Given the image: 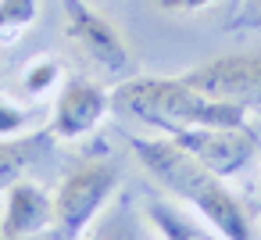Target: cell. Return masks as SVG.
Instances as JSON below:
<instances>
[{
    "label": "cell",
    "instance_id": "13",
    "mask_svg": "<svg viewBox=\"0 0 261 240\" xmlns=\"http://www.w3.org/2000/svg\"><path fill=\"white\" fill-rule=\"evenodd\" d=\"M29 118H33L29 108H18V104L0 97V140H15L18 133H25Z\"/></svg>",
    "mask_w": 261,
    "mask_h": 240
},
{
    "label": "cell",
    "instance_id": "1",
    "mask_svg": "<svg viewBox=\"0 0 261 240\" xmlns=\"http://www.w3.org/2000/svg\"><path fill=\"white\" fill-rule=\"evenodd\" d=\"M133 154L168 194L193 204L197 215L225 240H257L254 219L229 190V183L207 172L182 143L172 136H133Z\"/></svg>",
    "mask_w": 261,
    "mask_h": 240
},
{
    "label": "cell",
    "instance_id": "15",
    "mask_svg": "<svg viewBox=\"0 0 261 240\" xmlns=\"http://www.w3.org/2000/svg\"><path fill=\"white\" fill-rule=\"evenodd\" d=\"M161 8H168V11H200V8H207L211 0H158Z\"/></svg>",
    "mask_w": 261,
    "mask_h": 240
},
{
    "label": "cell",
    "instance_id": "8",
    "mask_svg": "<svg viewBox=\"0 0 261 240\" xmlns=\"http://www.w3.org/2000/svg\"><path fill=\"white\" fill-rule=\"evenodd\" d=\"M54 197L33 179H15L4 194L0 215V240H33L54 233Z\"/></svg>",
    "mask_w": 261,
    "mask_h": 240
},
{
    "label": "cell",
    "instance_id": "2",
    "mask_svg": "<svg viewBox=\"0 0 261 240\" xmlns=\"http://www.w3.org/2000/svg\"><path fill=\"white\" fill-rule=\"evenodd\" d=\"M111 111L136 118L140 126L175 133L190 126H247V111L225 101H211L197 93L182 76H136L111 90Z\"/></svg>",
    "mask_w": 261,
    "mask_h": 240
},
{
    "label": "cell",
    "instance_id": "6",
    "mask_svg": "<svg viewBox=\"0 0 261 240\" xmlns=\"http://www.w3.org/2000/svg\"><path fill=\"white\" fill-rule=\"evenodd\" d=\"M111 108V93L83 76H68L58 90L54 115H50V136L54 140H79L100 126V118Z\"/></svg>",
    "mask_w": 261,
    "mask_h": 240
},
{
    "label": "cell",
    "instance_id": "3",
    "mask_svg": "<svg viewBox=\"0 0 261 240\" xmlns=\"http://www.w3.org/2000/svg\"><path fill=\"white\" fill-rule=\"evenodd\" d=\"M118 186V169L111 161H83L75 165L54 194V226L61 240H83L97 211Z\"/></svg>",
    "mask_w": 261,
    "mask_h": 240
},
{
    "label": "cell",
    "instance_id": "14",
    "mask_svg": "<svg viewBox=\"0 0 261 240\" xmlns=\"http://www.w3.org/2000/svg\"><path fill=\"white\" fill-rule=\"evenodd\" d=\"M232 26L236 29H261V0H240Z\"/></svg>",
    "mask_w": 261,
    "mask_h": 240
},
{
    "label": "cell",
    "instance_id": "7",
    "mask_svg": "<svg viewBox=\"0 0 261 240\" xmlns=\"http://www.w3.org/2000/svg\"><path fill=\"white\" fill-rule=\"evenodd\" d=\"M65 4V29L68 36L108 72H122L129 65V51H125V40L118 36V29L100 15L93 11L86 0H61Z\"/></svg>",
    "mask_w": 261,
    "mask_h": 240
},
{
    "label": "cell",
    "instance_id": "11",
    "mask_svg": "<svg viewBox=\"0 0 261 240\" xmlns=\"http://www.w3.org/2000/svg\"><path fill=\"white\" fill-rule=\"evenodd\" d=\"M40 11V0H0V43H15Z\"/></svg>",
    "mask_w": 261,
    "mask_h": 240
},
{
    "label": "cell",
    "instance_id": "9",
    "mask_svg": "<svg viewBox=\"0 0 261 240\" xmlns=\"http://www.w3.org/2000/svg\"><path fill=\"white\" fill-rule=\"evenodd\" d=\"M147 219L154 222V229L165 240H225L218 229L200 226L197 219H190L186 211H179L175 204H165V201H154L147 208Z\"/></svg>",
    "mask_w": 261,
    "mask_h": 240
},
{
    "label": "cell",
    "instance_id": "12",
    "mask_svg": "<svg viewBox=\"0 0 261 240\" xmlns=\"http://www.w3.org/2000/svg\"><path fill=\"white\" fill-rule=\"evenodd\" d=\"M58 76H61V65H58L54 58H40V61H33V65L25 68V93H29V97H43V93H50L54 83H58Z\"/></svg>",
    "mask_w": 261,
    "mask_h": 240
},
{
    "label": "cell",
    "instance_id": "4",
    "mask_svg": "<svg viewBox=\"0 0 261 240\" xmlns=\"http://www.w3.org/2000/svg\"><path fill=\"white\" fill-rule=\"evenodd\" d=\"M165 136L182 143L218 179L240 176L261 154V140L250 133V126H190V129H175Z\"/></svg>",
    "mask_w": 261,
    "mask_h": 240
},
{
    "label": "cell",
    "instance_id": "10",
    "mask_svg": "<svg viewBox=\"0 0 261 240\" xmlns=\"http://www.w3.org/2000/svg\"><path fill=\"white\" fill-rule=\"evenodd\" d=\"M36 151H40V133L0 140V186H11L15 179H22V172H25V165Z\"/></svg>",
    "mask_w": 261,
    "mask_h": 240
},
{
    "label": "cell",
    "instance_id": "5",
    "mask_svg": "<svg viewBox=\"0 0 261 240\" xmlns=\"http://www.w3.org/2000/svg\"><path fill=\"white\" fill-rule=\"evenodd\" d=\"M182 79L211 101H225L243 111L261 108V51L211 58L197 68H186Z\"/></svg>",
    "mask_w": 261,
    "mask_h": 240
}]
</instances>
